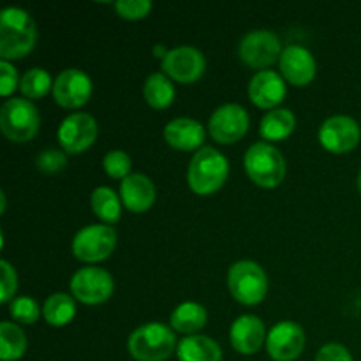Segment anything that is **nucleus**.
Wrapping results in <instances>:
<instances>
[{
    "label": "nucleus",
    "mask_w": 361,
    "mask_h": 361,
    "mask_svg": "<svg viewBox=\"0 0 361 361\" xmlns=\"http://www.w3.org/2000/svg\"><path fill=\"white\" fill-rule=\"evenodd\" d=\"M108 176L116 180H126L130 175V157L122 150H111L102 161Z\"/></svg>",
    "instance_id": "obj_30"
},
{
    "label": "nucleus",
    "mask_w": 361,
    "mask_h": 361,
    "mask_svg": "<svg viewBox=\"0 0 361 361\" xmlns=\"http://www.w3.org/2000/svg\"><path fill=\"white\" fill-rule=\"evenodd\" d=\"M229 338H231V345L235 348V351H238L240 355H254L259 351L267 338V328L259 317L250 316V314L240 316L233 323Z\"/></svg>",
    "instance_id": "obj_18"
},
{
    "label": "nucleus",
    "mask_w": 361,
    "mask_h": 361,
    "mask_svg": "<svg viewBox=\"0 0 361 361\" xmlns=\"http://www.w3.org/2000/svg\"><path fill=\"white\" fill-rule=\"evenodd\" d=\"M204 69H207V60L203 53L192 46L169 49L168 55L162 59L164 74L178 83H194L203 76Z\"/></svg>",
    "instance_id": "obj_12"
},
{
    "label": "nucleus",
    "mask_w": 361,
    "mask_h": 361,
    "mask_svg": "<svg viewBox=\"0 0 361 361\" xmlns=\"http://www.w3.org/2000/svg\"><path fill=\"white\" fill-rule=\"evenodd\" d=\"M305 348V334L298 323L282 321L270 330L267 338L268 355L275 361H293Z\"/></svg>",
    "instance_id": "obj_14"
},
{
    "label": "nucleus",
    "mask_w": 361,
    "mask_h": 361,
    "mask_svg": "<svg viewBox=\"0 0 361 361\" xmlns=\"http://www.w3.org/2000/svg\"><path fill=\"white\" fill-rule=\"evenodd\" d=\"M21 94L27 99H41L48 94L49 90H53V81L51 76L46 73L41 67H34V69L27 71L21 78Z\"/></svg>",
    "instance_id": "obj_28"
},
{
    "label": "nucleus",
    "mask_w": 361,
    "mask_h": 361,
    "mask_svg": "<svg viewBox=\"0 0 361 361\" xmlns=\"http://www.w3.org/2000/svg\"><path fill=\"white\" fill-rule=\"evenodd\" d=\"M120 197L127 210L133 214H143L155 203V187L148 176L136 173L122 180Z\"/></svg>",
    "instance_id": "obj_19"
},
{
    "label": "nucleus",
    "mask_w": 361,
    "mask_h": 361,
    "mask_svg": "<svg viewBox=\"0 0 361 361\" xmlns=\"http://www.w3.org/2000/svg\"><path fill=\"white\" fill-rule=\"evenodd\" d=\"M279 63L284 80L295 87H305L316 76V60L303 46H288L282 51Z\"/></svg>",
    "instance_id": "obj_16"
},
{
    "label": "nucleus",
    "mask_w": 361,
    "mask_h": 361,
    "mask_svg": "<svg viewBox=\"0 0 361 361\" xmlns=\"http://www.w3.org/2000/svg\"><path fill=\"white\" fill-rule=\"evenodd\" d=\"M97 133L99 127L94 116L87 113H74L60 123L59 143L66 154L76 155L94 145Z\"/></svg>",
    "instance_id": "obj_11"
},
{
    "label": "nucleus",
    "mask_w": 361,
    "mask_h": 361,
    "mask_svg": "<svg viewBox=\"0 0 361 361\" xmlns=\"http://www.w3.org/2000/svg\"><path fill=\"white\" fill-rule=\"evenodd\" d=\"M249 113L240 104H224L215 109L208 122L212 137L221 145H231L242 140L249 130Z\"/></svg>",
    "instance_id": "obj_10"
},
{
    "label": "nucleus",
    "mask_w": 361,
    "mask_h": 361,
    "mask_svg": "<svg viewBox=\"0 0 361 361\" xmlns=\"http://www.w3.org/2000/svg\"><path fill=\"white\" fill-rule=\"evenodd\" d=\"M115 9L123 20H141L152 9L150 0H120L115 4Z\"/></svg>",
    "instance_id": "obj_31"
},
{
    "label": "nucleus",
    "mask_w": 361,
    "mask_h": 361,
    "mask_svg": "<svg viewBox=\"0 0 361 361\" xmlns=\"http://www.w3.org/2000/svg\"><path fill=\"white\" fill-rule=\"evenodd\" d=\"M18 87V73L7 60L0 62V94L4 97L13 94Z\"/></svg>",
    "instance_id": "obj_34"
},
{
    "label": "nucleus",
    "mask_w": 361,
    "mask_h": 361,
    "mask_svg": "<svg viewBox=\"0 0 361 361\" xmlns=\"http://www.w3.org/2000/svg\"><path fill=\"white\" fill-rule=\"evenodd\" d=\"M66 166H67L66 154L59 150H53V148L41 152L37 157V169L42 173H48V175L60 173Z\"/></svg>",
    "instance_id": "obj_32"
},
{
    "label": "nucleus",
    "mask_w": 361,
    "mask_h": 361,
    "mask_svg": "<svg viewBox=\"0 0 361 361\" xmlns=\"http://www.w3.org/2000/svg\"><path fill=\"white\" fill-rule=\"evenodd\" d=\"M41 116L27 99H9L0 109V129L7 140L27 143L37 134Z\"/></svg>",
    "instance_id": "obj_6"
},
{
    "label": "nucleus",
    "mask_w": 361,
    "mask_h": 361,
    "mask_svg": "<svg viewBox=\"0 0 361 361\" xmlns=\"http://www.w3.org/2000/svg\"><path fill=\"white\" fill-rule=\"evenodd\" d=\"M245 171L256 185L275 189L286 176V161L279 148L267 141L254 143L245 154Z\"/></svg>",
    "instance_id": "obj_3"
},
{
    "label": "nucleus",
    "mask_w": 361,
    "mask_h": 361,
    "mask_svg": "<svg viewBox=\"0 0 361 361\" xmlns=\"http://www.w3.org/2000/svg\"><path fill=\"white\" fill-rule=\"evenodd\" d=\"M204 127L192 118H176L166 126L164 140L169 147L176 150L190 152L204 143Z\"/></svg>",
    "instance_id": "obj_20"
},
{
    "label": "nucleus",
    "mask_w": 361,
    "mask_h": 361,
    "mask_svg": "<svg viewBox=\"0 0 361 361\" xmlns=\"http://www.w3.org/2000/svg\"><path fill=\"white\" fill-rule=\"evenodd\" d=\"M116 245V233L111 226L92 224L81 229L73 240V254L85 263L108 259Z\"/></svg>",
    "instance_id": "obj_7"
},
{
    "label": "nucleus",
    "mask_w": 361,
    "mask_h": 361,
    "mask_svg": "<svg viewBox=\"0 0 361 361\" xmlns=\"http://www.w3.org/2000/svg\"><path fill=\"white\" fill-rule=\"evenodd\" d=\"M0 271H2V296H0V302H13V296L18 289L16 271L6 259L0 261Z\"/></svg>",
    "instance_id": "obj_33"
},
{
    "label": "nucleus",
    "mask_w": 361,
    "mask_h": 361,
    "mask_svg": "<svg viewBox=\"0 0 361 361\" xmlns=\"http://www.w3.org/2000/svg\"><path fill=\"white\" fill-rule=\"evenodd\" d=\"M358 189H360V194H361V171H360V175H358Z\"/></svg>",
    "instance_id": "obj_36"
},
{
    "label": "nucleus",
    "mask_w": 361,
    "mask_h": 361,
    "mask_svg": "<svg viewBox=\"0 0 361 361\" xmlns=\"http://www.w3.org/2000/svg\"><path fill=\"white\" fill-rule=\"evenodd\" d=\"M229 175V162L224 155L212 147L197 152L189 164L187 180L189 187L200 196H208L221 189Z\"/></svg>",
    "instance_id": "obj_2"
},
{
    "label": "nucleus",
    "mask_w": 361,
    "mask_h": 361,
    "mask_svg": "<svg viewBox=\"0 0 361 361\" xmlns=\"http://www.w3.org/2000/svg\"><path fill=\"white\" fill-rule=\"evenodd\" d=\"M27 351V337L18 324L4 321L0 324V358L16 361Z\"/></svg>",
    "instance_id": "obj_25"
},
{
    "label": "nucleus",
    "mask_w": 361,
    "mask_h": 361,
    "mask_svg": "<svg viewBox=\"0 0 361 361\" xmlns=\"http://www.w3.org/2000/svg\"><path fill=\"white\" fill-rule=\"evenodd\" d=\"M42 314H44V319L51 326L60 328L66 326V324H69L74 319V316H76V305H74V300L69 295H66V293H55V295H51L46 300L44 307H42Z\"/></svg>",
    "instance_id": "obj_26"
},
{
    "label": "nucleus",
    "mask_w": 361,
    "mask_h": 361,
    "mask_svg": "<svg viewBox=\"0 0 361 361\" xmlns=\"http://www.w3.org/2000/svg\"><path fill=\"white\" fill-rule=\"evenodd\" d=\"M9 314L16 323L21 324H32L39 319L41 316V309H39L37 302L30 296H20L11 302Z\"/></svg>",
    "instance_id": "obj_29"
},
{
    "label": "nucleus",
    "mask_w": 361,
    "mask_h": 361,
    "mask_svg": "<svg viewBox=\"0 0 361 361\" xmlns=\"http://www.w3.org/2000/svg\"><path fill=\"white\" fill-rule=\"evenodd\" d=\"M207 319L208 316L203 305L194 302H185L173 310L169 323H171L173 330L190 335L203 330L204 324H207Z\"/></svg>",
    "instance_id": "obj_23"
},
{
    "label": "nucleus",
    "mask_w": 361,
    "mask_h": 361,
    "mask_svg": "<svg viewBox=\"0 0 361 361\" xmlns=\"http://www.w3.org/2000/svg\"><path fill=\"white\" fill-rule=\"evenodd\" d=\"M360 127L351 116L337 115L324 120L319 129V143L331 154H348L360 143Z\"/></svg>",
    "instance_id": "obj_15"
},
{
    "label": "nucleus",
    "mask_w": 361,
    "mask_h": 361,
    "mask_svg": "<svg viewBox=\"0 0 361 361\" xmlns=\"http://www.w3.org/2000/svg\"><path fill=\"white\" fill-rule=\"evenodd\" d=\"M316 361H353L351 353L341 344H326L319 349Z\"/></svg>",
    "instance_id": "obj_35"
},
{
    "label": "nucleus",
    "mask_w": 361,
    "mask_h": 361,
    "mask_svg": "<svg viewBox=\"0 0 361 361\" xmlns=\"http://www.w3.org/2000/svg\"><path fill=\"white\" fill-rule=\"evenodd\" d=\"M145 101L154 109H166L175 101V87L162 73H154L147 78L143 87Z\"/></svg>",
    "instance_id": "obj_24"
},
{
    "label": "nucleus",
    "mask_w": 361,
    "mask_h": 361,
    "mask_svg": "<svg viewBox=\"0 0 361 361\" xmlns=\"http://www.w3.org/2000/svg\"><path fill=\"white\" fill-rule=\"evenodd\" d=\"M180 361H222V349L214 338L204 335H190L176 345Z\"/></svg>",
    "instance_id": "obj_21"
},
{
    "label": "nucleus",
    "mask_w": 361,
    "mask_h": 361,
    "mask_svg": "<svg viewBox=\"0 0 361 361\" xmlns=\"http://www.w3.org/2000/svg\"><path fill=\"white\" fill-rule=\"evenodd\" d=\"M92 210L106 224H116L122 214V204L115 190L109 187H97L92 194Z\"/></svg>",
    "instance_id": "obj_27"
},
{
    "label": "nucleus",
    "mask_w": 361,
    "mask_h": 361,
    "mask_svg": "<svg viewBox=\"0 0 361 361\" xmlns=\"http://www.w3.org/2000/svg\"><path fill=\"white\" fill-rule=\"evenodd\" d=\"M176 337L166 324L148 323L133 331L127 348L137 361H164L173 355Z\"/></svg>",
    "instance_id": "obj_4"
},
{
    "label": "nucleus",
    "mask_w": 361,
    "mask_h": 361,
    "mask_svg": "<svg viewBox=\"0 0 361 361\" xmlns=\"http://www.w3.org/2000/svg\"><path fill=\"white\" fill-rule=\"evenodd\" d=\"M238 56L252 69H268L282 56L281 39L270 30H254L242 39Z\"/></svg>",
    "instance_id": "obj_9"
},
{
    "label": "nucleus",
    "mask_w": 361,
    "mask_h": 361,
    "mask_svg": "<svg viewBox=\"0 0 361 361\" xmlns=\"http://www.w3.org/2000/svg\"><path fill=\"white\" fill-rule=\"evenodd\" d=\"M296 127V118L291 109L277 108L268 111L261 120L259 134L267 141H282L293 134Z\"/></svg>",
    "instance_id": "obj_22"
},
{
    "label": "nucleus",
    "mask_w": 361,
    "mask_h": 361,
    "mask_svg": "<svg viewBox=\"0 0 361 361\" xmlns=\"http://www.w3.org/2000/svg\"><path fill=\"white\" fill-rule=\"evenodd\" d=\"M37 28L30 14L18 7H7L0 14V56L18 60L34 49Z\"/></svg>",
    "instance_id": "obj_1"
},
{
    "label": "nucleus",
    "mask_w": 361,
    "mask_h": 361,
    "mask_svg": "<svg viewBox=\"0 0 361 361\" xmlns=\"http://www.w3.org/2000/svg\"><path fill=\"white\" fill-rule=\"evenodd\" d=\"M228 286L233 298L242 305H257L268 293V279L254 261H238L228 271Z\"/></svg>",
    "instance_id": "obj_5"
},
{
    "label": "nucleus",
    "mask_w": 361,
    "mask_h": 361,
    "mask_svg": "<svg viewBox=\"0 0 361 361\" xmlns=\"http://www.w3.org/2000/svg\"><path fill=\"white\" fill-rule=\"evenodd\" d=\"M286 97V83L275 71H259L249 83V99L257 108H275Z\"/></svg>",
    "instance_id": "obj_17"
},
{
    "label": "nucleus",
    "mask_w": 361,
    "mask_h": 361,
    "mask_svg": "<svg viewBox=\"0 0 361 361\" xmlns=\"http://www.w3.org/2000/svg\"><path fill=\"white\" fill-rule=\"evenodd\" d=\"M92 95V81L80 69H66L53 81V99L59 106L76 109L87 104Z\"/></svg>",
    "instance_id": "obj_13"
},
{
    "label": "nucleus",
    "mask_w": 361,
    "mask_h": 361,
    "mask_svg": "<svg viewBox=\"0 0 361 361\" xmlns=\"http://www.w3.org/2000/svg\"><path fill=\"white\" fill-rule=\"evenodd\" d=\"M113 291H115L113 277L102 268H81L71 279V293L85 305H99L108 302Z\"/></svg>",
    "instance_id": "obj_8"
}]
</instances>
